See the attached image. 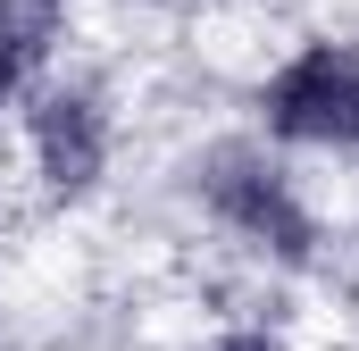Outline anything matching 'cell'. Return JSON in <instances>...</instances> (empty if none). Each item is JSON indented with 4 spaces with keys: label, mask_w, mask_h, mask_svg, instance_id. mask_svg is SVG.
Returning <instances> with one entry per match:
<instances>
[{
    "label": "cell",
    "mask_w": 359,
    "mask_h": 351,
    "mask_svg": "<svg viewBox=\"0 0 359 351\" xmlns=\"http://www.w3.org/2000/svg\"><path fill=\"white\" fill-rule=\"evenodd\" d=\"M192 192L209 201L217 226H234L251 251H268V260H284V267H301L309 243H318V218L301 209L292 176L276 168V159H259V151H243V143L209 151V159L192 168Z\"/></svg>",
    "instance_id": "6da1fadb"
},
{
    "label": "cell",
    "mask_w": 359,
    "mask_h": 351,
    "mask_svg": "<svg viewBox=\"0 0 359 351\" xmlns=\"http://www.w3.org/2000/svg\"><path fill=\"white\" fill-rule=\"evenodd\" d=\"M268 134L284 143H318V151H359V51L351 42H309L301 59H284L259 92Z\"/></svg>",
    "instance_id": "7a4b0ae2"
},
{
    "label": "cell",
    "mask_w": 359,
    "mask_h": 351,
    "mask_svg": "<svg viewBox=\"0 0 359 351\" xmlns=\"http://www.w3.org/2000/svg\"><path fill=\"white\" fill-rule=\"evenodd\" d=\"M34 159H42V184L50 192H92L100 168H109V117L92 92H42L34 100Z\"/></svg>",
    "instance_id": "3957f363"
},
{
    "label": "cell",
    "mask_w": 359,
    "mask_h": 351,
    "mask_svg": "<svg viewBox=\"0 0 359 351\" xmlns=\"http://www.w3.org/2000/svg\"><path fill=\"white\" fill-rule=\"evenodd\" d=\"M42 25H50V8L0 0V109L17 100V84H25V67H34V51H42Z\"/></svg>",
    "instance_id": "277c9868"
},
{
    "label": "cell",
    "mask_w": 359,
    "mask_h": 351,
    "mask_svg": "<svg viewBox=\"0 0 359 351\" xmlns=\"http://www.w3.org/2000/svg\"><path fill=\"white\" fill-rule=\"evenodd\" d=\"M201 351H276L268 335H217V343H201Z\"/></svg>",
    "instance_id": "5b68a950"
}]
</instances>
